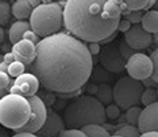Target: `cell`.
Instances as JSON below:
<instances>
[{"instance_id":"obj_31","label":"cell","mask_w":158,"mask_h":137,"mask_svg":"<svg viewBox=\"0 0 158 137\" xmlns=\"http://www.w3.org/2000/svg\"><path fill=\"white\" fill-rule=\"evenodd\" d=\"M141 19H142V12L141 11H135V12H129L127 15V20L129 21L131 24L133 23L135 25H137L138 23H141Z\"/></svg>"},{"instance_id":"obj_36","label":"cell","mask_w":158,"mask_h":137,"mask_svg":"<svg viewBox=\"0 0 158 137\" xmlns=\"http://www.w3.org/2000/svg\"><path fill=\"white\" fill-rule=\"evenodd\" d=\"M141 85H142V87L146 86V89H152L153 86H154V87L157 86V83H156V82H153L150 78H148V79H145V81H141Z\"/></svg>"},{"instance_id":"obj_12","label":"cell","mask_w":158,"mask_h":137,"mask_svg":"<svg viewBox=\"0 0 158 137\" xmlns=\"http://www.w3.org/2000/svg\"><path fill=\"white\" fill-rule=\"evenodd\" d=\"M137 129L140 133L145 132H157L158 129V103L146 106L141 111L137 121Z\"/></svg>"},{"instance_id":"obj_8","label":"cell","mask_w":158,"mask_h":137,"mask_svg":"<svg viewBox=\"0 0 158 137\" xmlns=\"http://www.w3.org/2000/svg\"><path fill=\"white\" fill-rule=\"evenodd\" d=\"M125 70L128 71V77L138 82L150 78L153 74V65L149 56L144 53H135L125 62Z\"/></svg>"},{"instance_id":"obj_11","label":"cell","mask_w":158,"mask_h":137,"mask_svg":"<svg viewBox=\"0 0 158 137\" xmlns=\"http://www.w3.org/2000/svg\"><path fill=\"white\" fill-rule=\"evenodd\" d=\"M38 89H40V82L37 78L33 74L24 73L23 75L17 77L16 81L13 82L9 94L20 95L23 98H31L37 94Z\"/></svg>"},{"instance_id":"obj_44","label":"cell","mask_w":158,"mask_h":137,"mask_svg":"<svg viewBox=\"0 0 158 137\" xmlns=\"http://www.w3.org/2000/svg\"><path fill=\"white\" fill-rule=\"evenodd\" d=\"M108 137H121V136H117V135H113V136H108Z\"/></svg>"},{"instance_id":"obj_26","label":"cell","mask_w":158,"mask_h":137,"mask_svg":"<svg viewBox=\"0 0 158 137\" xmlns=\"http://www.w3.org/2000/svg\"><path fill=\"white\" fill-rule=\"evenodd\" d=\"M116 135H117V136H121V137H138L141 133L138 132L137 127L128 124V125L121 127V128L116 132Z\"/></svg>"},{"instance_id":"obj_42","label":"cell","mask_w":158,"mask_h":137,"mask_svg":"<svg viewBox=\"0 0 158 137\" xmlns=\"http://www.w3.org/2000/svg\"><path fill=\"white\" fill-rule=\"evenodd\" d=\"M115 36H116V33H113V34H112V36H110V37H107V38H104V40H103V41H100V44H108V42H110V41H112V40H113V38H115Z\"/></svg>"},{"instance_id":"obj_41","label":"cell","mask_w":158,"mask_h":137,"mask_svg":"<svg viewBox=\"0 0 158 137\" xmlns=\"http://www.w3.org/2000/svg\"><path fill=\"white\" fill-rule=\"evenodd\" d=\"M4 38H6V31H4V28L0 27V44L4 41Z\"/></svg>"},{"instance_id":"obj_5","label":"cell","mask_w":158,"mask_h":137,"mask_svg":"<svg viewBox=\"0 0 158 137\" xmlns=\"http://www.w3.org/2000/svg\"><path fill=\"white\" fill-rule=\"evenodd\" d=\"M31 117V106L27 98L7 94L0 99V124L16 131L27 124Z\"/></svg>"},{"instance_id":"obj_22","label":"cell","mask_w":158,"mask_h":137,"mask_svg":"<svg viewBox=\"0 0 158 137\" xmlns=\"http://www.w3.org/2000/svg\"><path fill=\"white\" fill-rule=\"evenodd\" d=\"M157 98H158V92L157 89H145L142 91L141 98H140V103H142L145 107L150 106L153 103H157Z\"/></svg>"},{"instance_id":"obj_28","label":"cell","mask_w":158,"mask_h":137,"mask_svg":"<svg viewBox=\"0 0 158 137\" xmlns=\"http://www.w3.org/2000/svg\"><path fill=\"white\" fill-rule=\"evenodd\" d=\"M104 114H106L107 119L115 120V119H117V117L120 116L121 110L115 104H110V106H107V108H104Z\"/></svg>"},{"instance_id":"obj_43","label":"cell","mask_w":158,"mask_h":137,"mask_svg":"<svg viewBox=\"0 0 158 137\" xmlns=\"http://www.w3.org/2000/svg\"><path fill=\"white\" fill-rule=\"evenodd\" d=\"M6 90H0V99H2V98H4V96H6L7 94H6Z\"/></svg>"},{"instance_id":"obj_30","label":"cell","mask_w":158,"mask_h":137,"mask_svg":"<svg viewBox=\"0 0 158 137\" xmlns=\"http://www.w3.org/2000/svg\"><path fill=\"white\" fill-rule=\"evenodd\" d=\"M118 50H120V54H121V57H123V58H124V61H127L131 56L135 54V50H132V49H131L129 46H128L124 41H123V42L120 44V46H118Z\"/></svg>"},{"instance_id":"obj_19","label":"cell","mask_w":158,"mask_h":137,"mask_svg":"<svg viewBox=\"0 0 158 137\" xmlns=\"http://www.w3.org/2000/svg\"><path fill=\"white\" fill-rule=\"evenodd\" d=\"M81 131H82V133H85L86 137H108V136H111L104 127L99 125V124H90V125L82 127Z\"/></svg>"},{"instance_id":"obj_25","label":"cell","mask_w":158,"mask_h":137,"mask_svg":"<svg viewBox=\"0 0 158 137\" xmlns=\"http://www.w3.org/2000/svg\"><path fill=\"white\" fill-rule=\"evenodd\" d=\"M142 108L140 107H131L129 110H127V114H125V119L129 123V125H137V121H138V117H140Z\"/></svg>"},{"instance_id":"obj_16","label":"cell","mask_w":158,"mask_h":137,"mask_svg":"<svg viewBox=\"0 0 158 137\" xmlns=\"http://www.w3.org/2000/svg\"><path fill=\"white\" fill-rule=\"evenodd\" d=\"M29 29H31V27H29L28 21H20V20L15 21L12 24V27L9 28V41H11L12 45L21 41L24 33L29 31Z\"/></svg>"},{"instance_id":"obj_40","label":"cell","mask_w":158,"mask_h":137,"mask_svg":"<svg viewBox=\"0 0 158 137\" xmlns=\"http://www.w3.org/2000/svg\"><path fill=\"white\" fill-rule=\"evenodd\" d=\"M8 63H6L4 61H2L0 62V71H3V73H7V70H8Z\"/></svg>"},{"instance_id":"obj_15","label":"cell","mask_w":158,"mask_h":137,"mask_svg":"<svg viewBox=\"0 0 158 137\" xmlns=\"http://www.w3.org/2000/svg\"><path fill=\"white\" fill-rule=\"evenodd\" d=\"M32 11L33 7L31 6L29 0H17L11 7V12L13 13V16L20 21H27V19L31 17Z\"/></svg>"},{"instance_id":"obj_1","label":"cell","mask_w":158,"mask_h":137,"mask_svg":"<svg viewBox=\"0 0 158 137\" xmlns=\"http://www.w3.org/2000/svg\"><path fill=\"white\" fill-rule=\"evenodd\" d=\"M92 67L87 45L67 33H56L38 41L31 65L38 82L59 95L81 90L90 79Z\"/></svg>"},{"instance_id":"obj_4","label":"cell","mask_w":158,"mask_h":137,"mask_svg":"<svg viewBox=\"0 0 158 137\" xmlns=\"http://www.w3.org/2000/svg\"><path fill=\"white\" fill-rule=\"evenodd\" d=\"M63 25V11L58 3H44L33 8L29 17L31 31L38 37H49L59 33Z\"/></svg>"},{"instance_id":"obj_2","label":"cell","mask_w":158,"mask_h":137,"mask_svg":"<svg viewBox=\"0 0 158 137\" xmlns=\"http://www.w3.org/2000/svg\"><path fill=\"white\" fill-rule=\"evenodd\" d=\"M63 25L82 42H100L117 31L121 11L115 0H69L65 3Z\"/></svg>"},{"instance_id":"obj_32","label":"cell","mask_w":158,"mask_h":137,"mask_svg":"<svg viewBox=\"0 0 158 137\" xmlns=\"http://www.w3.org/2000/svg\"><path fill=\"white\" fill-rule=\"evenodd\" d=\"M9 82H11L9 75L7 73L0 71V90H7V87L9 86Z\"/></svg>"},{"instance_id":"obj_10","label":"cell","mask_w":158,"mask_h":137,"mask_svg":"<svg viewBox=\"0 0 158 137\" xmlns=\"http://www.w3.org/2000/svg\"><path fill=\"white\" fill-rule=\"evenodd\" d=\"M124 38H125L124 42L135 52H140V50H144V49H148L153 42V34L144 31L140 24L132 25L125 32Z\"/></svg>"},{"instance_id":"obj_18","label":"cell","mask_w":158,"mask_h":137,"mask_svg":"<svg viewBox=\"0 0 158 137\" xmlns=\"http://www.w3.org/2000/svg\"><path fill=\"white\" fill-rule=\"evenodd\" d=\"M96 98L95 99L98 102H100L103 106H110L112 104V89L110 85L103 83V85H98L96 86V91H95Z\"/></svg>"},{"instance_id":"obj_20","label":"cell","mask_w":158,"mask_h":137,"mask_svg":"<svg viewBox=\"0 0 158 137\" xmlns=\"http://www.w3.org/2000/svg\"><path fill=\"white\" fill-rule=\"evenodd\" d=\"M90 78L94 82L99 83V85H103V83H106V82H108L111 79V74L107 70H104V68H103L100 65H99L96 67H92Z\"/></svg>"},{"instance_id":"obj_23","label":"cell","mask_w":158,"mask_h":137,"mask_svg":"<svg viewBox=\"0 0 158 137\" xmlns=\"http://www.w3.org/2000/svg\"><path fill=\"white\" fill-rule=\"evenodd\" d=\"M11 17V6L6 0H0V27L6 25Z\"/></svg>"},{"instance_id":"obj_37","label":"cell","mask_w":158,"mask_h":137,"mask_svg":"<svg viewBox=\"0 0 158 137\" xmlns=\"http://www.w3.org/2000/svg\"><path fill=\"white\" fill-rule=\"evenodd\" d=\"M3 61L6 62V63H12V62H15L16 60H15V56L12 54V53H8V54H6V56H3Z\"/></svg>"},{"instance_id":"obj_33","label":"cell","mask_w":158,"mask_h":137,"mask_svg":"<svg viewBox=\"0 0 158 137\" xmlns=\"http://www.w3.org/2000/svg\"><path fill=\"white\" fill-rule=\"evenodd\" d=\"M23 40H27V41H31L32 44H34V45H37V42H38V38L36 36V33H34L33 31H27L25 33H24V36H23Z\"/></svg>"},{"instance_id":"obj_9","label":"cell","mask_w":158,"mask_h":137,"mask_svg":"<svg viewBox=\"0 0 158 137\" xmlns=\"http://www.w3.org/2000/svg\"><path fill=\"white\" fill-rule=\"evenodd\" d=\"M100 63L102 67L110 74H118L125 68V61L121 57L116 44H107L100 50Z\"/></svg>"},{"instance_id":"obj_35","label":"cell","mask_w":158,"mask_h":137,"mask_svg":"<svg viewBox=\"0 0 158 137\" xmlns=\"http://www.w3.org/2000/svg\"><path fill=\"white\" fill-rule=\"evenodd\" d=\"M131 27H132V24L128 21L127 19H123V20L120 19V21H118V24H117V31H120V32H124V33H125Z\"/></svg>"},{"instance_id":"obj_14","label":"cell","mask_w":158,"mask_h":137,"mask_svg":"<svg viewBox=\"0 0 158 137\" xmlns=\"http://www.w3.org/2000/svg\"><path fill=\"white\" fill-rule=\"evenodd\" d=\"M11 53L15 56V60L21 62L23 65H32L36 56V45L31 41L21 40L15 44Z\"/></svg>"},{"instance_id":"obj_6","label":"cell","mask_w":158,"mask_h":137,"mask_svg":"<svg viewBox=\"0 0 158 137\" xmlns=\"http://www.w3.org/2000/svg\"><path fill=\"white\" fill-rule=\"evenodd\" d=\"M144 91L141 82L132 79L129 77L120 78L112 89V100L120 110H129L131 107L140 104V98Z\"/></svg>"},{"instance_id":"obj_29","label":"cell","mask_w":158,"mask_h":137,"mask_svg":"<svg viewBox=\"0 0 158 137\" xmlns=\"http://www.w3.org/2000/svg\"><path fill=\"white\" fill-rule=\"evenodd\" d=\"M58 137H86L81 129H63Z\"/></svg>"},{"instance_id":"obj_7","label":"cell","mask_w":158,"mask_h":137,"mask_svg":"<svg viewBox=\"0 0 158 137\" xmlns=\"http://www.w3.org/2000/svg\"><path fill=\"white\" fill-rule=\"evenodd\" d=\"M31 106V117L27 121L25 125H23L21 128L16 129V133H37L44 125L48 116V110L46 106L44 104V100L40 96L34 95L31 98H27Z\"/></svg>"},{"instance_id":"obj_3","label":"cell","mask_w":158,"mask_h":137,"mask_svg":"<svg viewBox=\"0 0 158 137\" xmlns=\"http://www.w3.org/2000/svg\"><path fill=\"white\" fill-rule=\"evenodd\" d=\"M63 123L69 129H81L82 127L90 124L103 125L107 121L104 114V106L91 95L75 98L65 111H63Z\"/></svg>"},{"instance_id":"obj_45","label":"cell","mask_w":158,"mask_h":137,"mask_svg":"<svg viewBox=\"0 0 158 137\" xmlns=\"http://www.w3.org/2000/svg\"><path fill=\"white\" fill-rule=\"evenodd\" d=\"M2 61H3V56H2V54H0V62H2Z\"/></svg>"},{"instance_id":"obj_13","label":"cell","mask_w":158,"mask_h":137,"mask_svg":"<svg viewBox=\"0 0 158 137\" xmlns=\"http://www.w3.org/2000/svg\"><path fill=\"white\" fill-rule=\"evenodd\" d=\"M65 129V123L62 117L59 116L56 111L48 110V116L41 129L37 132L38 137H58V135Z\"/></svg>"},{"instance_id":"obj_38","label":"cell","mask_w":158,"mask_h":137,"mask_svg":"<svg viewBox=\"0 0 158 137\" xmlns=\"http://www.w3.org/2000/svg\"><path fill=\"white\" fill-rule=\"evenodd\" d=\"M138 137H158V132H145V133H141Z\"/></svg>"},{"instance_id":"obj_24","label":"cell","mask_w":158,"mask_h":137,"mask_svg":"<svg viewBox=\"0 0 158 137\" xmlns=\"http://www.w3.org/2000/svg\"><path fill=\"white\" fill-rule=\"evenodd\" d=\"M7 71H8V75L9 77L17 78V77L23 75L24 73H25V65H23V63L19 62V61H15L12 63H9Z\"/></svg>"},{"instance_id":"obj_39","label":"cell","mask_w":158,"mask_h":137,"mask_svg":"<svg viewBox=\"0 0 158 137\" xmlns=\"http://www.w3.org/2000/svg\"><path fill=\"white\" fill-rule=\"evenodd\" d=\"M12 137H38V136H36L34 133H16Z\"/></svg>"},{"instance_id":"obj_34","label":"cell","mask_w":158,"mask_h":137,"mask_svg":"<svg viewBox=\"0 0 158 137\" xmlns=\"http://www.w3.org/2000/svg\"><path fill=\"white\" fill-rule=\"evenodd\" d=\"M87 49H88V52H90L91 57L92 56H96V54L100 53V44H98V42H90L87 45Z\"/></svg>"},{"instance_id":"obj_17","label":"cell","mask_w":158,"mask_h":137,"mask_svg":"<svg viewBox=\"0 0 158 137\" xmlns=\"http://www.w3.org/2000/svg\"><path fill=\"white\" fill-rule=\"evenodd\" d=\"M141 27L144 31L150 34H157L158 32V12L156 11H148L145 15H142L141 19Z\"/></svg>"},{"instance_id":"obj_27","label":"cell","mask_w":158,"mask_h":137,"mask_svg":"<svg viewBox=\"0 0 158 137\" xmlns=\"http://www.w3.org/2000/svg\"><path fill=\"white\" fill-rule=\"evenodd\" d=\"M150 61H152V65H153V74L150 77V79L153 82H156L158 83V52L154 50L150 54Z\"/></svg>"},{"instance_id":"obj_21","label":"cell","mask_w":158,"mask_h":137,"mask_svg":"<svg viewBox=\"0 0 158 137\" xmlns=\"http://www.w3.org/2000/svg\"><path fill=\"white\" fill-rule=\"evenodd\" d=\"M125 8L128 12H135V11H142V9L150 8V6L156 4V2H148V0H127L124 2Z\"/></svg>"}]
</instances>
